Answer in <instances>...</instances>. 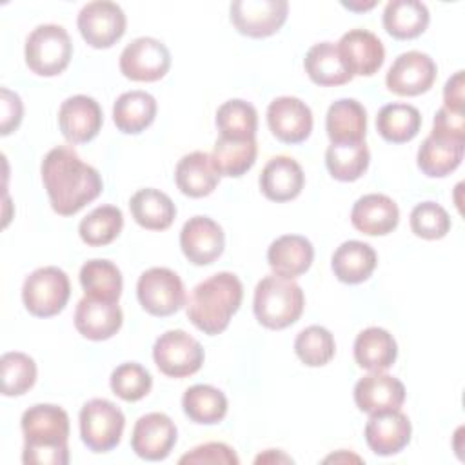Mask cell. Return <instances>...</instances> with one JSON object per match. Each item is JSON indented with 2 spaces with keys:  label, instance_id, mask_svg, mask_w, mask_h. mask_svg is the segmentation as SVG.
Wrapping results in <instances>:
<instances>
[{
  "label": "cell",
  "instance_id": "6da1fadb",
  "mask_svg": "<svg viewBox=\"0 0 465 465\" xmlns=\"http://www.w3.org/2000/svg\"><path fill=\"white\" fill-rule=\"evenodd\" d=\"M40 173L51 207L60 216L76 214L104 189L100 173L67 145L51 149L42 160Z\"/></svg>",
  "mask_w": 465,
  "mask_h": 465
},
{
  "label": "cell",
  "instance_id": "7a4b0ae2",
  "mask_svg": "<svg viewBox=\"0 0 465 465\" xmlns=\"http://www.w3.org/2000/svg\"><path fill=\"white\" fill-rule=\"evenodd\" d=\"M25 465H65L69 461V416L51 403H38L22 414Z\"/></svg>",
  "mask_w": 465,
  "mask_h": 465
},
{
  "label": "cell",
  "instance_id": "3957f363",
  "mask_svg": "<svg viewBox=\"0 0 465 465\" xmlns=\"http://www.w3.org/2000/svg\"><path fill=\"white\" fill-rule=\"evenodd\" d=\"M243 285L232 272H216L200 282L187 302V318L196 329L216 336L229 327L232 314L240 309Z\"/></svg>",
  "mask_w": 465,
  "mask_h": 465
},
{
  "label": "cell",
  "instance_id": "277c9868",
  "mask_svg": "<svg viewBox=\"0 0 465 465\" xmlns=\"http://www.w3.org/2000/svg\"><path fill=\"white\" fill-rule=\"evenodd\" d=\"M303 305L302 287L289 278L269 274L254 289V316L267 329L280 331L292 325L302 316Z\"/></svg>",
  "mask_w": 465,
  "mask_h": 465
},
{
  "label": "cell",
  "instance_id": "5b68a950",
  "mask_svg": "<svg viewBox=\"0 0 465 465\" xmlns=\"http://www.w3.org/2000/svg\"><path fill=\"white\" fill-rule=\"evenodd\" d=\"M25 64L38 76H56L65 71L73 56L67 31L56 24L35 27L25 40Z\"/></svg>",
  "mask_w": 465,
  "mask_h": 465
},
{
  "label": "cell",
  "instance_id": "8992f818",
  "mask_svg": "<svg viewBox=\"0 0 465 465\" xmlns=\"http://www.w3.org/2000/svg\"><path fill=\"white\" fill-rule=\"evenodd\" d=\"M71 296V283L67 274L54 267H40L33 271L22 287V300L29 314L36 318H49L67 305Z\"/></svg>",
  "mask_w": 465,
  "mask_h": 465
},
{
  "label": "cell",
  "instance_id": "52a82bcc",
  "mask_svg": "<svg viewBox=\"0 0 465 465\" xmlns=\"http://www.w3.org/2000/svg\"><path fill=\"white\" fill-rule=\"evenodd\" d=\"M124 427V412L105 398H93L80 411V436L93 452L114 449L122 440Z\"/></svg>",
  "mask_w": 465,
  "mask_h": 465
},
{
  "label": "cell",
  "instance_id": "ba28073f",
  "mask_svg": "<svg viewBox=\"0 0 465 465\" xmlns=\"http://www.w3.org/2000/svg\"><path fill=\"white\" fill-rule=\"evenodd\" d=\"M153 358L165 376L185 378L200 371L205 354L196 338L182 329H173L158 336L153 347Z\"/></svg>",
  "mask_w": 465,
  "mask_h": 465
},
{
  "label": "cell",
  "instance_id": "9c48e42d",
  "mask_svg": "<svg viewBox=\"0 0 465 465\" xmlns=\"http://www.w3.org/2000/svg\"><path fill=\"white\" fill-rule=\"evenodd\" d=\"M136 296L143 311L153 316H171L185 305V287L167 267H151L140 274Z\"/></svg>",
  "mask_w": 465,
  "mask_h": 465
},
{
  "label": "cell",
  "instance_id": "30bf717a",
  "mask_svg": "<svg viewBox=\"0 0 465 465\" xmlns=\"http://www.w3.org/2000/svg\"><path fill=\"white\" fill-rule=\"evenodd\" d=\"M171 53L153 36H140L127 44L120 54V71L134 82H156L167 74Z\"/></svg>",
  "mask_w": 465,
  "mask_h": 465
},
{
  "label": "cell",
  "instance_id": "8fae6325",
  "mask_svg": "<svg viewBox=\"0 0 465 465\" xmlns=\"http://www.w3.org/2000/svg\"><path fill=\"white\" fill-rule=\"evenodd\" d=\"M76 24L82 38L91 47L107 49L124 36L127 20L118 4L96 0L80 9Z\"/></svg>",
  "mask_w": 465,
  "mask_h": 465
},
{
  "label": "cell",
  "instance_id": "7c38bea8",
  "mask_svg": "<svg viewBox=\"0 0 465 465\" xmlns=\"http://www.w3.org/2000/svg\"><path fill=\"white\" fill-rule=\"evenodd\" d=\"M289 4L285 0H236L231 4V22L238 33L265 38L285 24Z\"/></svg>",
  "mask_w": 465,
  "mask_h": 465
},
{
  "label": "cell",
  "instance_id": "4fadbf2b",
  "mask_svg": "<svg viewBox=\"0 0 465 465\" xmlns=\"http://www.w3.org/2000/svg\"><path fill=\"white\" fill-rule=\"evenodd\" d=\"M434 60L421 51H407L396 56L387 71V89L398 96H418L427 93L436 80Z\"/></svg>",
  "mask_w": 465,
  "mask_h": 465
},
{
  "label": "cell",
  "instance_id": "5bb4252c",
  "mask_svg": "<svg viewBox=\"0 0 465 465\" xmlns=\"http://www.w3.org/2000/svg\"><path fill=\"white\" fill-rule=\"evenodd\" d=\"M176 443V425L163 412H149L138 418L131 436L133 450L147 460H165Z\"/></svg>",
  "mask_w": 465,
  "mask_h": 465
},
{
  "label": "cell",
  "instance_id": "9a60e30c",
  "mask_svg": "<svg viewBox=\"0 0 465 465\" xmlns=\"http://www.w3.org/2000/svg\"><path fill=\"white\" fill-rule=\"evenodd\" d=\"M102 124V107L87 94L69 96L58 109V125L69 143L91 142L100 133Z\"/></svg>",
  "mask_w": 465,
  "mask_h": 465
},
{
  "label": "cell",
  "instance_id": "2e32d148",
  "mask_svg": "<svg viewBox=\"0 0 465 465\" xmlns=\"http://www.w3.org/2000/svg\"><path fill=\"white\" fill-rule=\"evenodd\" d=\"M267 125L283 143H300L312 131L311 107L296 96H278L267 107Z\"/></svg>",
  "mask_w": 465,
  "mask_h": 465
},
{
  "label": "cell",
  "instance_id": "e0dca14e",
  "mask_svg": "<svg viewBox=\"0 0 465 465\" xmlns=\"http://www.w3.org/2000/svg\"><path fill=\"white\" fill-rule=\"evenodd\" d=\"M180 247L191 263L209 265L223 252L225 236L209 216H193L180 231Z\"/></svg>",
  "mask_w": 465,
  "mask_h": 465
},
{
  "label": "cell",
  "instance_id": "ac0fdd59",
  "mask_svg": "<svg viewBox=\"0 0 465 465\" xmlns=\"http://www.w3.org/2000/svg\"><path fill=\"white\" fill-rule=\"evenodd\" d=\"M338 53L354 76H372L380 71L385 60V49L381 40L367 29H351L336 44Z\"/></svg>",
  "mask_w": 465,
  "mask_h": 465
},
{
  "label": "cell",
  "instance_id": "d6986e66",
  "mask_svg": "<svg viewBox=\"0 0 465 465\" xmlns=\"http://www.w3.org/2000/svg\"><path fill=\"white\" fill-rule=\"evenodd\" d=\"M411 421L400 409L371 414L365 425V441L378 456H392L411 441Z\"/></svg>",
  "mask_w": 465,
  "mask_h": 465
},
{
  "label": "cell",
  "instance_id": "ffe728a7",
  "mask_svg": "<svg viewBox=\"0 0 465 465\" xmlns=\"http://www.w3.org/2000/svg\"><path fill=\"white\" fill-rule=\"evenodd\" d=\"M122 322L124 314L118 302L84 296L74 311L76 331L93 341H102L114 336L120 331Z\"/></svg>",
  "mask_w": 465,
  "mask_h": 465
},
{
  "label": "cell",
  "instance_id": "44dd1931",
  "mask_svg": "<svg viewBox=\"0 0 465 465\" xmlns=\"http://www.w3.org/2000/svg\"><path fill=\"white\" fill-rule=\"evenodd\" d=\"M354 401L356 407L367 414L396 411L405 401V387L398 378L383 371L371 372L354 385Z\"/></svg>",
  "mask_w": 465,
  "mask_h": 465
},
{
  "label": "cell",
  "instance_id": "7402d4cb",
  "mask_svg": "<svg viewBox=\"0 0 465 465\" xmlns=\"http://www.w3.org/2000/svg\"><path fill=\"white\" fill-rule=\"evenodd\" d=\"M354 229L369 236H385L392 232L400 222V211L387 194L372 193L356 200L351 211Z\"/></svg>",
  "mask_w": 465,
  "mask_h": 465
},
{
  "label": "cell",
  "instance_id": "603a6c76",
  "mask_svg": "<svg viewBox=\"0 0 465 465\" xmlns=\"http://www.w3.org/2000/svg\"><path fill=\"white\" fill-rule=\"evenodd\" d=\"M305 183L302 165L285 154L271 158L260 174V189L272 202L294 200Z\"/></svg>",
  "mask_w": 465,
  "mask_h": 465
},
{
  "label": "cell",
  "instance_id": "cb8c5ba5",
  "mask_svg": "<svg viewBox=\"0 0 465 465\" xmlns=\"http://www.w3.org/2000/svg\"><path fill=\"white\" fill-rule=\"evenodd\" d=\"M312 258V243L300 234H283L276 238L267 249V262L272 272L289 280L303 274L311 267Z\"/></svg>",
  "mask_w": 465,
  "mask_h": 465
},
{
  "label": "cell",
  "instance_id": "d4e9b609",
  "mask_svg": "<svg viewBox=\"0 0 465 465\" xmlns=\"http://www.w3.org/2000/svg\"><path fill=\"white\" fill-rule=\"evenodd\" d=\"M174 180L178 189L191 198H202L211 194L218 182L220 173L216 171L213 158L205 151H193L180 158L174 169Z\"/></svg>",
  "mask_w": 465,
  "mask_h": 465
},
{
  "label": "cell",
  "instance_id": "484cf974",
  "mask_svg": "<svg viewBox=\"0 0 465 465\" xmlns=\"http://www.w3.org/2000/svg\"><path fill=\"white\" fill-rule=\"evenodd\" d=\"M325 129L331 143L365 142L367 113L354 98H340L331 104L325 116Z\"/></svg>",
  "mask_w": 465,
  "mask_h": 465
},
{
  "label": "cell",
  "instance_id": "4316f807",
  "mask_svg": "<svg viewBox=\"0 0 465 465\" xmlns=\"http://www.w3.org/2000/svg\"><path fill=\"white\" fill-rule=\"evenodd\" d=\"M396 340L381 327H367L354 340V360L371 372L387 371L396 361Z\"/></svg>",
  "mask_w": 465,
  "mask_h": 465
},
{
  "label": "cell",
  "instance_id": "83f0119b",
  "mask_svg": "<svg viewBox=\"0 0 465 465\" xmlns=\"http://www.w3.org/2000/svg\"><path fill=\"white\" fill-rule=\"evenodd\" d=\"M465 142L429 134L418 149V167L430 178H443L450 174L463 160Z\"/></svg>",
  "mask_w": 465,
  "mask_h": 465
},
{
  "label": "cell",
  "instance_id": "f1b7e54d",
  "mask_svg": "<svg viewBox=\"0 0 465 465\" xmlns=\"http://www.w3.org/2000/svg\"><path fill=\"white\" fill-rule=\"evenodd\" d=\"M378 256L376 251L360 240L343 242L332 254L334 276L349 285L365 282L376 269Z\"/></svg>",
  "mask_w": 465,
  "mask_h": 465
},
{
  "label": "cell",
  "instance_id": "f546056e",
  "mask_svg": "<svg viewBox=\"0 0 465 465\" xmlns=\"http://www.w3.org/2000/svg\"><path fill=\"white\" fill-rule=\"evenodd\" d=\"M156 116V100L153 94L134 89L120 94L113 105V122L125 134L145 131Z\"/></svg>",
  "mask_w": 465,
  "mask_h": 465
},
{
  "label": "cell",
  "instance_id": "4dcf8cb0",
  "mask_svg": "<svg viewBox=\"0 0 465 465\" xmlns=\"http://www.w3.org/2000/svg\"><path fill=\"white\" fill-rule=\"evenodd\" d=\"M129 209L134 222L149 231H165L176 216L173 200L153 187L136 191L129 200Z\"/></svg>",
  "mask_w": 465,
  "mask_h": 465
},
{
  "label": "cell",
  "instance_id": "1f68e13d",
  "mask_svg": "<svg viewBox=\"0 0 465 465\" xmlns=\"http://www.w3.org/2000/svg\"><path fill=\"white\" fill-rule=\"evenodd\" d=\"M305 73L316 85L332 87L343 85L352 80V74L347 71L336 44L332 42H320L314 44L305 58H303Z\"/></svg>",
  "mask_w": 465,
  "mask_h": 465
},
{
  "label": "cell",
  "instance_id": "d6a6232c",
  "mask_svg": "<svg viewBox=\"0 0 465 465\" xmlns=\"http://www.w3.org/2000/svg\"><path fill=\"white\" fill-rule=\"evenodd\" d=\"M429 9L418 0H392L383 9V27L398 40L420 36L429 25Z\"/></svg>",
  "mask_w": 465,
  "mask_h": 465
},
{
  "label": "cell",
  "instance_id": "836d02e7",
  "mask_svg": "<svg viewBox=\"0 0 465 465\" xmlns=\"http://www.w3.org/2000/svg\"><path fill=\"white\" fill-rule=\"evenodd\" d=\"M256 154H258L256 138L240 140V138L220 136L214 142L211 158L220 176L238 178L254 165Z\"/></svg>",
  "mask_w": 465,
  "mask_h": 465
},
{
  "label": "cell",
  "instance_id": "e575fe53",
  "mask_svg": "<svg viewBox=\"0 0 465 465\" xmlns=\"http://www.w3.org/2000/svg\"><path fill=\"white\" fill-rule=\"evenodd\" d=\"M421 127V114L411 104H387L378 111L376 129L380 136L392 143L411 142Z\"/></svg>",
  "mask_w": 465,
  "mask_h": 465
},
{
  "label": "cell",
  "instance_id": "d590c367",
  "mask_svg": "<svg viewBox=\"0 0 465 465\" xmlns=\"http://www.w3.org/2000/svg\"><path fill=\"white\" fill-rule=\"evenodd\" d=\"M182 407L185 416L202 425L220 423L227 414V398L225 394L213 385H193L183 392Z\"/></svg>",
  "mask_w": 465,
  "mask_h": 465
},
{
  "label": "cell",
  "instance_id": "8d00e7d4",
  "mask_svg": "<svg viewBox=\"0 0 465 465\" xmlns=\"http://www.w3.org/2000/svg\"><path fill=\"white\" fill-rule=\"evenodd\" d=\"M371 153L365 142L331 143L325 151V165L332 178L340 182H354L363 176L369 167Z\"/></svg>",
  "mask_w": 465,
  "mask_h": 465
},
{
  "label": "cell",
  "instance_id": "74e56055",
  "mask_svg": "<svg viewBox=\"0 0 465 465\" xmlns=\"http://www.w3.org/2000/svg\"><path fill=\"white\" fill-rule=\"evenodd\" d=\"M80 283L85 296L118 302L122 294V272L109 260H89L80 269Z\"/></svg>",
  "mask_w": 465,
  "mask_h": 465
},
{
  "label": "cell",
  "instance_id": "f35d334b",
  "mask_svg": "<svg viewBox=\"0 0 465 465\" xmlns=\"http://www.w3.org/2000/svg\"><path fill=\"white\" fill-rule=\"evenodd\" d=\"M216 127L220 136L240 140L254 138L258 129V113L245 100H227L216 111Z\"/></svg>",
  "mask_w": 465,
  "mask_h": 465
},
{
  "label": "cell",
  "instance_id": "ab89813d",
  "mask_svg": "<svg viewBox=\"0 0 465 465\" xmlns=\"http://www.w3.org/2000/svg\"><path fill=\"white\" fill-rule=\"evenodd\" d=\"M124 227V214L114 205H100L93 209L78 225V232L84 243L91 247H102L111 243Z\"/></svg>",
  "mask_w": 465,
  "mask_h": 465
},
{
  "label": "cell",
  "instance_id": "60d3db41",
  "mask_svg": "<svg viewBox=\"0 0 465 465\" xmlns=\"http://www.w3.org/2000/svg\"><path fill=\"white\" fill-rule=\"evenodd\" d=\"M336 343L331 334L322 325H309L298 332L294 340V352L302 363L309 367H322L329 363L334 356Z\"/></svg>",
  "mask_w": 465,
  "mask_h": 465
},
{
  "label": "cell",
  "instance_id": "b9f144b4",
  "mask_svg": "<svg viewBox=\"0 0 465 465\" xmlns=\"http://www.w3.org/2000/svg\"><path fill=\"white\" fill-rule=\"evenodd\" d=\"M2 394L22 396L36 381V363L24 352H5L0 358Z\"/></svg>",
  "mask_w": 465,
  "mask_h": 465
},
{
  "label": "cell",
  "instance_id": "7bdbcfd3",
  "mask_svg": "<svg viewBox=\"0 0 465 465\" xmlns=\"http://www.w3.org/2000/svg\"><path fill=\"white\" fill-rule=\"evenodd\" d=\"M153 378L145 367L136 361L118 365L111 372V389L124 401H138L149 394Z\"/></svg>",
  "mask_w": 465,
  "mask_h": 465
},
{
  "label": "cell",
  "instance_id": "ee69618b",
  "mask_svg": "<svg viewBox=\"0 0 465 465\" xmlns=\"http://www.w3.org/2000/svg\"><path fill=\"white\" fill-rule=\"evenodd\" d=\"M411 229L423 240H440L450 231L449 213L436 202H421L411 211Z\"/></svg>",
  "mask_w": 465,
  "mask_h": 465
},
{
  "label": "cell",
  "instance_id": "f6af8a7d",
  "mask_svg": "<svg viewBox=\"0 0 465 465\" xmlns=\"http://www.w3.org/2000/svg\"><path fill=\"white\" fill-rule=\"evenodd\" d=\"M238 456L234 450L220 441H209L194 447L191 452L180 458V463H223V465H238Z\"/></svg>",
  "mask_w": 465,
  "mask_h": 465
},
{
  "label": "cell",
  "instance_id": "bcb514c9",
  "mask_svg": "<svg viewBox=\"0 0 465 465\" xmlns=\"http://www.w3.org/2000/svg\"><path fill=\"white\" fill-rule=\"evenodd\" d=\"M432 134L465 142V113L441 107L432 122Z\"/></svg>",
  "mask_w": 465,
  "mask_h": 465
},
{
  "label": "cell",
  "instance_id": "7dc6e473",
  "mask_svg": "<svg viewBox=\"0 0 465 465\" xmlns=\"http://www.w3.org/2000/svg\"><path fill=\"white\" fill-rule=\"evenodd\" d=\"M2 122H0V133L5 136L9 133H13L20 122H22V114H24V105L22 100L16 93L2 87Z\"/></svg>",
  "mask_w": 465,
  "mask_h": 465
},
{
  "label": "cell",
  "instance_id": "c3c4849f",
  "mask_svg": "<svg viewBox=\"0 0 465 465\" xmlns=\"http://www.w3.org/2000/svg\"><path fill=\"white\" fill-rule=\"evenodd\" d=\"M443 107L454 109V111H463V71L454 73L443 87Z\"/></svg>",
  "mask_w": 465,
  "mask_h": 465
},
{
  "label": "cell",
  "instance_id": "681fc988",
  "mask_svg": "<svg viewBox=\"0 0 465 465\" xmlns=\"http://www.w3.org/2000/svg\"><path fill=\"white\" fill-rule=\"evenodd\" d=\"M256 463H267V461H285V463H292V460L282 452H276L274 456V449H269L265 454H260L256 460Z\"/></svg>",
  "mask_w": 465,
  "mask_h": 465
},
{
  "label": "cell",
  "instance_id": "f907efd6",
  "mask_svg": "<svg viewBox=\"0 0 465 465\" xmlns=\"http://www.w3.org/2000/svg\"><path fill=\"white\" fill-rule=\"evenodd\" d=\"M374 4H376V2H369V4H365V5H354V4H351V2H349V4H345V2H343V7H347V9H352V11H361V9L365 11V9H371V7H374Z\"/></svg>",
  "mask_w": 465,
  "mask_h": 465
}]
</instances>
